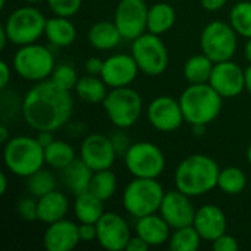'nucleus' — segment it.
<instances>
[{
	"mask_svg": "<svg viewBox=\"0 0 251 251\" xmlns=\"http://www.w3.org/2000/svg\"><path fill=\"white\" fill-rule=\"evenodd\" d=\"M79 238L84 243H90L97 240V225L96 224H79Z\"/></svg>",
	"mask_w": 251,
	"mask_h": 251,
	"instance_id": "41",
	"label": "nucleus"
},
{
	"mask_svg": "<svg viewBox=\"0 0 251 251\" xmlns=\"http://www.w3.org/2000/svg\"><path fill=\"white\" fill-rule=\"evenodd\" d=\"M190 199V196L184 194L179 190L165 193L159 213L163 216V219L169 224L171 228L178 229L182 226L193 225L196 209Z\"/></svg>",
	"mask_w": 251,
	"mask_h": 251,
	"instance_id": "18",
	"label": "nucleus"
},
{
	"mask_svg": "<svg viewBox=\"0 0 251 251\" xmlns=\"http://www.w3.org/2000/svg\"><path fill=\"white\" fill-rule=\"evenodd\" d=\"M165 197V190L157 178H134L124 190V209L140 219L157 213Z\"/></svg>",
	"mask_w": 251,
	"mask_h": 251,
	"instance_id": "5",
	"label": "nucleus"
},
{
	"mask_svg": "<svg viewBox=\"0 0 251 251\" xmlns=\"http://www.w3.org/2000/svg\"><path fill=\"white\" fill-rule=\"evenodd\" d=\"M37 140H38V143H40L43 147H47L54 138H53V135H51L50 131H40L38 135H37Z\"/></svg>",
	"mask_w": 251,
	"mask_h": 251,
	"instance_id": "46",
	"label": "nucleus"
},
{
	"mask_svg": "<svg viewBox=\"0 0 251 251\" xmlns=\"http://www.w3.org/2000/svg\"><path fill=\"white\" fill-rule=\"evenodd\" d=\"M244 72H246V90L251 94V63L247 69H244Z\"/></svg>",
	"mask_w": 251,
	"mask_h": 251,
	"instance_id": "50",
	"label": "nucleus"
},
{
	"mask_svg": "<svg viewBox=\"0 0 251 251\" xmlns=\"http://www.w3.org/2000/svg\"><path fill=\"white\" fill-rule=\"evenodd\" d=\"M247 187V175L238 166H228L221 169L218 178V188L228 196L241 194Z\"/></svg>",
	"mask_w": 251,
	"mask_h": 251,
	"instance_id": "31",
	"label": "nucleus"
},
{
	"mask_svg": "<svg viewBox=\"0 0 251 251\" xmlns=\"http://www.w3.org/2000/svg\"><path fill=\"white\" fill-rule=\"evenodd\" d=\"M110 140H112V143H113V146H115L118 154H125L126 150L129 149V146L132 144V143L129 141V138L122 132V129H121V131H116L115 135L110 137Z\"/></svg>",
	"mask_w": 251,
	"mask_h": 251,
	"instance_id": "40",
	"label": "nucleus"
},
{
	"mask_svg": "<svg viewBox=\"0 0 251 251\" xmlns=\"http://www.w3.org/2000/svg\"><path fill=\"white\" fill-rule=\"evenodd\" d=\"M221 168L207 154H191L185 157L175 171L176 190L190 197H199L218 187Z\"/></svg>",
	"mask_w": 251,
	"mask_h": 251,
	"instance_id": "2",
	"label": "nucleus"
},
{
	"mask_svg": "<svg viewBox=\"0 0 251 251\" xmlns=\"http://www.w3.org/2000/svg\"><path fill=\"white\" fill-rule=\"evenodd\" d=\"M103 200L90 190L76 194L74 201V213L79 224H97L104 213Z\"/></svg>",
	"mask_w": 251,
	"mask_h": 251,
	"instance_id": "23",
	"label": "nucleus"
},
{
	"mask_svg": "<svg viewBox=\"0 0 251 251\" xmlns=\"http://www.w3.org/2000/svg\"><path fill=\"white\" fill-rule=\"evenodd\" d=\"M9 41V37H7V32H6V29H4V26L1 25L0 26V49L3 50L4 47H6V43Z\"/></svg>",
	"mask_w": 251,
	"mask_h": 251,
	"instance_id": "47",
	"label": "nucleus"
},
{
	"mask_svg": "<svg viewBox=\"0 0 251 251\" xmlns=\"http://www.w3.org/2000/svg\"><path fill=\"white\" fill-rule=\"evenodd\" d=\"M244 56L251 63V38H247V43H246V47H244Z\"/></svg>",
	"mask_w": 251,
	"mask_h": 251,
	"instance_id": "51",
	"label": "nucleus"
},
{
	"mask_svg": "<svg viewBox=\"0 0 251 251\" xmlns=\"http://www.w3.org/2000/svg\"><path fill=\"white\" fill-rule=\"evenodd\" d=\"M44 35L56 47H68L76 40V28L69 18L54 15L47 19Z\"/></svg>",
	"mask_w": 251,
	"mask_h": 251,
	"instance_id": "24",
	"label": "nucleus"
},
{
	"mask_svg": "<svg viewBox=\"0 0 251 251\" xmlns=\"http://www.w3.org/2000/svg\"><path fill=\"white\" fill-rule=\"evenodd\" d=\"M194 228L204 241L213 243L218 237L226 232V216L224 210L215 204H204L196 210Z\"/></svg>",
	"mask_w": 251,
	"mask_h": 251,
	"instance_id": "20",
	"label": "nucleus"
},
{
	"mask_svg": "<svg viewBox=\"0 0 251 251\" xmlns=\"http://www.w3.org/2000/svg\"><path fill=\"white\" fill-rule=\"evenodd\" d=\"M103 107L109 121L118 129H126L138 122L143 112V99L131 87L110 88Z\"/></svg>",
	"mask_w": 251,
	"mask_h": 251,
	"instance_id": "6",
	"label": "nucleus"
},
{
	"mask_svg": "<svg viewBox=\"0 0 251 251\" xmlns=\"http://www.w3.org/2000/svg\"><path fill=\"white\" fill-rule=\"evenodd\" d=\"M103 65H104V60L103 59H100V57H90L85 62V71L90 75L100 76L101 75V71H103Z\"/></svg>",
	"mask_w": 251,
	"mask_h": 251,
	"instance_id": "42",
	"label": "nucleus"
},
{
	"mask_svg": "<svg viewBox=\"0 0 251 251\" xmlns=\"http://www.w3.org/2000/svg\"><path fill=\"white\" fill-rule=\"evenodd\" d=\"M6 191H7V176L4 172H1V175H0V194L4 196Z\"/></svg>",
	"mask_w": 251,
	"mask_h": 251,
	"instance_id": "48",
	"label": "nucleus"
},
{
	"mask_svg": "<svg viewBox=\"0 0 251 251\" xmlns=\"http://www.w3.org/2000/svg\"><path fill=\"white\" fill-rule=\"evenodd\" d=\"M3 160L13 175L28 178L43 169L46 163L44 147L38 143L37 137H13L4 144Z\"/></svg>",
	"mask_w": 251,
	"mask_h": 251,
	"instance_id": "4",
	"label": "nucleus"
},
{
	"mask_svg": "<svg viewBox=\"0 0 251 251\" xmlns=\"http://www.w3.org/2000/svg\"><path fill=\"white\" fill-rule=\"evenodd\" d=\"M247 162H249V165L251 166V144L247 147Z\"/></svg>",
	"mask_w": 251,
	"mask_h": 251,
	"instance_id": "53",
	"label": "nucleus"
},
{
	"mask_svg": "<svg viewBox=\"0 0 251 251\" xmlns=\"http://www.w3.org/2000/svg\"><path fill=\"white\" fill-rule=\"evenodd\" d=\"M147 119L160 132H174L185 122L179 99L176 100L171 96L156 97L147 107Z\"/></svg>",
	"mask_w": 251,
	"mask_h": 251,
	"instance_id": "13",
	"label": "nucleus"
},
{
	"mask_svg": "<svg viewBox=\"0 0 251 251\" xmlns=\"http://www.w3.org/2000/svg\"><path fill=\"white\" fill-rule=\"evenodd\" d=\"M79 243L78 225L68 219L50 224L43 235V244L47 251H71Z\"/></svg>",
	"mask_w": 251,
	"mask_h": 251,
	"instance_id": "19",
	"label": "nucleus"
},
{
	"mask_svg": "<svg viewBox=\"0 0 251 251\" xmlns=\"http://www.w3.org/2000/svg\"><path fill=\"white\" fill-rule=\"evenodd\" d=\"M131 54L140 71L149 76L162 75L169 65V51L163 40L149 31L132 41Z\"/></svg>",
	"mask_w": 251,
	"mask_h": 251,
	"instance_id": "9",
	"label": "nucleus"
},
{
	"mask_svg": "<svg viewBox=\"0 0 251 251\" xmlns=\"http://www.w3.org/2000/svg\"><path fill=\"white\" fill-rule=\"evenodd\" d=\"M229 24L235 32L244 38H251V1H238L229 12Z\"/></svg>",
	"mask_w": 251,
	"mask_h": 251,
	"instance_id": "34",
	"label": "nucleus"
},
{
	"mask_svg": "<svg viewBox=\"0 0 251 251\" xmlns=\"http://www.w3.org/2000/svg\"><path fill=\"white\" fill-rule=\"evenodd\" d=\"M212 247L215 251H237L240 249V244L235 237L225 232L212 243Z\"/></svg>",
	"mask_w": 251,
	"mask_h": 251,
	"instance_id": "39",
	"label": "nucleus"
},
{
	"mask_svg": "<svg viewBox=\"0 0 251 251\" xmlns=\"http://www.w3.org/2000/svg\"><path fill=\"white\" fill-rule=\"evenodd\" d=\"M238 34L231 24L222 21L209 22L200 35L201 51L215 63L231 60L238 47Z\"/></svg>",
	"mask_w": 251,
	"mask_h": 251,
	"instance_id": "11",
	"label": "nucleus"
},
{
	"mask_svg": "<svg viewBox=\"0 0 251 251\" xmlns=\"http://www.w3.org/2000/svg\"><path fill=\"white\" fill-rule=\"evenodd\" d=\"M176 22L175 9L165 1H157L151 7H149L147 15V31L162 35L174 28Z\"/></svg>",
	"mask_w": 251,
	"mask_h": 251,
	"instance_id": "27",
	"label": "nucleus"
},
{
	"mask_svg": "<svg viewBox=\"0 0 251 251\" xmlns=\"http://www.w3.org/2000/svg\"><path fill=\"white\" fill-rule=\"evenodd\" d=\"M53 190H56V178L50 171L40 169L28 176V191L31 196L38 199Z\"/></svg>",
	"mask_w": 251,
	"mask_h": 251,
	"instance_id": "35",
	"label": "nucleus"
},
{
	"mask_svg": "<svg viewBox=\"0 0 251 251\" xmlns=\"http://www.w3.org/2000/svg\"><path fill=\"white\" fill-rule=\"evenodd\" d=\"M125 166L134 178H159L166 166L160 147L150 141H137L124 154Z\"/></svg>",
	"mask_w": 251,
	"mask_h": 251,
	"instance_id": "10",
	"label": "nucleus"
},
{
	"mask_svg": "<svg viewBox=\"0 0 251 251\" xmlns=\"http://www.w3.org/2000/svg\"><path fill=\"white\" fill-rule=\"evenodd\" d=\"M203 238L194 228V225L182 226L175 229V232L169 237V249L172 251H196L200 247V241Z\"/></svg>",
	"mask_w": 251,
	"mask_h": 251,
	"instance_id": "32",
	"label": "nucleus"
},
{
	"mask_svg": "<svg viewBox=\"0 0 251 251\" xmlns=\"http://www.w3.org/2000/svg\"><path fill=\"white\" fill-rule=\"evenodd\" d=\"M96 225L97 241L104 250H126V246L131 240V231L126 221L121 215L115 212H104Z\"/></svg>",
	"mask_w": 251,
	"mask_h": 251,
	"instance_id": "15",
	"label": "nucleus"
},
{
	"mask_svg": "<svg viewBox=\"0 0 251 251\" xmlns=\"http://www.w3.org/2000/svg\"><path fill=\"white\" fill-rule=\"evenodd\" d=\"M150 249V246L138 235L131 237L128 246H126V251H147Z\"/></svg>",
	"mask_w": 251,
	"mask_h": 251,
	"instance_id": "43",
	"label": "nucleus"
},
{
	"mask_svg": "<svg viewBox=\"0 0 251 251\" xmlns=\"http://www.w3.org/2000/svg\"><path fill=\"white\" fill-rule=\"evenodd\" d=\"M215 62L204 53L188 57L184 63V78L190 84H206L210 79Z\"/></svg>",
	"mask_w": 251,
	"mask_h": 251,
	"instance_id": "29",
	"label": "nucleus"
},
{
	"mask_svg": "<svg viewBox=\"0 0 251 251\" xmlns=\"http://www.w3.org/2000/svg\"><path fill=\"white\" fill-rule=\"evenodd\" d=\"M75 93L82 101L90 103V104H99V103L104 101L109 91H107V85L101 79V76L88 74L78 79Z\"/></svg>",
	"mask_w": 251,
	"mask_h": 251,
	"instance_id": "28",
	"label": "nucleus"
},
{
	"mask_svg": "<svg viewBox=\"0 0 251 251\" xmlns=\"http://www.w3.org/2000/svg\"><path fill=\"white\" fill-rule=\"evenodd\" d=\"M116 187H118L116 175L110 169H103V171L94 172L90 191L96 194L99 199H101L103 201H107L115 196Z\"/></svg>",
	"mask_w": 251,
	"mask_h": 251,
	"instance_id": "33",
	"label": "nucleus"
},
{
	"mask_svg": "<svg viewBox=\"0 0 251 251\" xmlns=\"http://www.w3.org/2000/svg\"><path fill=\"white\" fill-rule=\"evenodd\" d=\"M10 74L12 72H10V68H9L7 62L1 60L0 62V88L1 90H4L9 85V81H10V76H12Z\"/></svg>",
	"mask_w": 251,
	"mask_h": 251,
	"instance_id": "44",
	"label": "nucleus"
},
{
	"mask_svg": "<svg viewBox=\"0 0 251 251\" xmlns=\"http://www.w3.org/2000/svg\"><path fill=\"white\" fill-rule=\"evenodd\" d=\"M74 113V99L69 90L54 84L51 79L37 82L24 97L22 115L28 126L40 131H56L62 128Z\"/></svg>",
	"mask_w": 251,
	"mask_h": 251,
	"instance_id": "1",
	"label": "nucleus"
},
{
	"mask_svg": "<svg viewBox=\"0 0 251 251\" xmlns=\"http://www.w3.org/2000/svg\"><path fill=\"white\" fill-rule=\"evenodd\" d=\"M135 232L141 237L150 247H159L169 241L171 226L159 213H153L149 216H143L137 221Z\"/></svg>",
	"mask_w": 251,
	"mask_h": 251,
	"instance_id": "21",
	"label": "nucleus"
},
{
	"mask_svg": "<svg viewBox=\"0 0 251 251\" xmlns=\"http://www.w3.org/2000/svg\"><path fill=\"white\" fill-rule=\"evenodd\" d=\"M37 209H38V221L50 225L53 222L65 219L69 210V200L63 193L53 190L37 199Z\"/></svg>",
	"mask_w": 251,
	"mask_h": 251,
	"instance_id": "22",
	"label": "nucleus"
},
{
	"mask_svg": "<svg viewBox=\"0 0 251 251\" xmlns=\"http://www.w3.org/2000/svg\"><path fill=\"white\" fill-rule=\"evenodd\" d=\"M44 159L50 168L60 171L68 168L74 160H76L74 147L62 140H53L47 147H44Z\"/></svg>",
	"mask_w": 251,
	"mask_h": 251,
	"instance_id": "30",
	"label": "nucleus"
},
{
	"mask_svg": "<svg viewBox=\"0 0 251 251\" xmlns=\"http://www.w3.org/2000/svg\"><path fill=\"white\" fill-rule=\"evenodd\" d=\"M16 212H18L19 218L24 219V221H26V222L38 221L37 200H34L32 197H22V199L18 201Z\"/></svg>",
	"mask_w": 251,
	"mask_h": 251,
	"instance_id": "38",
	"label": "nucleus"
},
{
	"mask_svg": "<svg viewBox=\"0 0 251 251\" xmlns=\"http://www.w3.org/2000/svg\"><path fill=\"white\" fill-rule=\"evenodd\" d=\"M50 10L57 16L71 18L76 15L82 6V0H46Z\"/></svg>",
	"mask_w": 251,
	"mask_h": 251,
	"instance_id": "37",
	"label": "nucleus"
},
{
	"mask_svg": "<svg viewBox=\"0 0 251 251\" xmlns=\"http://www.w3.org/2000/svg\"><path fill=\"white\" fill-rule=\"evenodd\" d=\"M149 7L144 0H121L115 9L113 22L124 40L134 41L147 31Z\"/></svg>",
	"mask_w": 251,
	"mask_h": 251,
	"instance_id": "12",
	"label": "nucleus"
},
{
	"mask_svg": "<svg viewBox=\"0 0 251 251\" xmlns=\"http://www.w3.org/2000/svg\"><path fill=\"white\" fill-rule=\"evenodd\" d=\"M228 0H200L201 6L209 10V12H216V10H221L225 4H226Z\"/></svg>",
	"mask_w": 251,
	"mask_h": 251,
	"instance_id": "45",
	"label": "nucleus"
},
{
	"mask_svg": "<svg viewBox=\"0 0 251 251\" xmlns=\"http://www.w3.org/2000/svg\"><path fill=\"white\" fill-rule=\"evenodd\" d=\"M54 68L56 65L53 53L46 46L37 43L19 46L13 56L15 72L26 81H44L51 76Z\"/></svg>",
	"mask_w": 251,
	"mask_h": 251,
	"instance_id": "7",
	"label": "nucleus"
},
{
	"mask_svg": "<svg viewBox=\"0 0 251 251\" xmlns=\"http://www.w3.org/2000/svg\"><path fill=\"white\" fill-rule=\"evenodd\" d=\"M47 19L34 6H24L13 10L4 21L3 26L9 41L16 46L35 43L46 31Z\"/></svg>",
	"mask_w": 251,
	"mask_h": 251,
	"instance_id": "8",
	"label": "nucleus"
},
{
	"mask_svg": "<svg viewBox=\"0 0 251 251\" xmlns=\"http://www.w3.org/2000/svg\"><path fill=\"white\" fill-rule=\"evenodd\" d=\"M179 104L190 125H209L222 110L224 97L209 84H190L181 97Z\"/></svg>",
	"mask_w": 251,
	"mask_h": 251,
	"instance_id": "3",
	"label": "nucleus"
},
{
	"mask_svg": "<svg viewBox=\"0 0 251 251\" xmlns=\"http://www.w3.org/2000/svg\"><path fill=\"white\" fill-rule=\"evenodd\" d=\"M50 79L57 84L59 87L65 88V90H75L76 82H78V74L76 71L71 66V65H59L54 68Z\"/></svg>",
	"mask_w": 251,
	"mask_h": 251,
	"instance_id": "36",
	"label": "nucleus"
},
{
	"mask_svg": "<svg viewBox=\"0 0 251 251\" xmlns=\"http://www.w3.org/2000/svg\"><path fill=\"white\" fill-rule=\"evenodd\" d=\"M138 72L140 68L135 59L132 57V54L118 53L104 59V65L100 76L109 88H118V87H129L137 78Z\"/></svg>",
	"mask_w": 251,
	"mask_h": 251,
	"instance_id": "17",
	"label": "nucleus"
},
{
	"mask_svg": "<svg viewBox=\"0 0 251 251\" xmlns=\"http://www.w3.org/2000/svg\"><path fill=\"white\" fill-rule=\"evenodd\" d=\"M209 84L224 97L240 96L246 90V72L232 60L215 63Z\"/></svg>",
	"mask_w": 251,
	"mask_h": 251,
	"instance_id": "16",
	"label": "nucleus"
},
{
	"mask_svg": "<svg viewBox=\"0 0 251 251\" xmlns=\"http://www.w3.org/2000/svg\"><path fill=\"white\" fill-rule=\"evenodd\" d=\"M4 6H6V0H1V1H0V7L3 9Z\"/></svg>",
	"mask_w": 251,
	"mask_h": 251,
	"instance_id": "55",
	"label": "nucleus"
},
{
	"mask_svg": "<svg viewBox=\"0 0 251 251\" xmlns=\"http://www.w3.org/2000/svg\"><path fill=\"white\" fill-rule=\"evenodd\" d=\"M9 140H10V138H9V131H7V128H6V125H1V126H0V141H1V144H6Z\"/></svg>",
	"mask_w": 251,
	"mask_h": 251,
	"instance_id": "49",
	"label": "nucleus"
},
{
	"mask_svg": "<svg viewBox=\"0 0 251 251\" xmlns=\"http://www.w3.org/2000/svg\"><path fill=\"white\" fill-rule=\"evenodd\" d=\"M25 1H28V3H32V4H35V3H41V1H44V0H25Z\"/></svg>",
	"mask_w": 251,
	"mask_h": 251,
	"instance_id": "54",
	"label": "nucleus"
},
{
	"mask_svg": "<svg viewBox=\"0 0 251 251\" xmlns=\"http://www.w3.org/2000/svg\"><path fill=\"white\" fill-rule=\"evenodd\" d=\"M87 38L88 43L97 50H112L121 40H124L115 22L109 21H99L93 24L88 29Z\"/></svg>",
	"mask_w": 251,
	"mask_h": 251,
	"instance_id": "25",
	"label": "nucleus"
},
{
	"mask_svg": "<svg viewBox=\"0 0 251 251\" xmlns=\"http://www.w3.org/2000/svg\"><path fill=\"white\" fill-rule=\"evenodd\" d=\"M62 172H63L62 174V179H63L66 188L71 190L75 196L90 190L94 171L87 163H84L81 159L79 160H74Z\"/></svg>",
	"mask_w": 251,
	"mask_h": 251,
	"instance_id": "26",
	"label": "nucleus"
},
{
	"mask_svg": "<svg viewBox=\"0 0 251 251\" xmlns=\"http://www.w3.org/2000/svg\"><path fill=\"white\" fill-rule=\"evenodd\" d=\"M118 151L110 140L103 134H90L84 138L79 149V159L94 172L110 169L116 160Z\"/></svg>",
	"mask_w": 251,
	"mask_h": 251,
	"instance_id": "14",
	"label": "nucleus"
},
{
	"mask_svg": "<svg viewBox=\"0 0 251 251\" xmlns=\"http://www.w3.org/2000/svg\"><path fill=\"white\" fill-rule=\"evenodd\" d=\"M191 126H193V132H194L196 135H203L207 125H191Z\"/></svg>",
	"mask_w": 251,
	"mask_h": 251,
	"instance_id": "52",
	"label": "nucleus"
}]
</instances>
